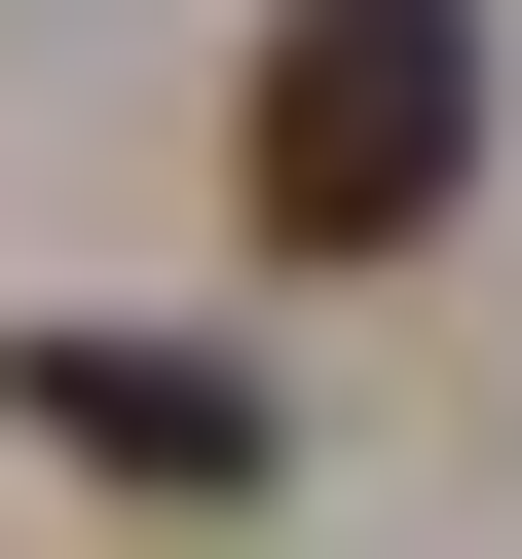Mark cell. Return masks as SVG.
Here are the masks:
<instances>
[{
    "label": "cell",
    "instance_id": "cell-1",
    "mask_svg": "<svg viewBox=\"0 0 522 559\" xmlns=\"http://www.w3.org/2000/svg\"><path fill=\"white\" fill-rule=\"evenodd\" d=\"M448 187H485V0H299V38L224 75V224L299 261V299H336V261H411Z\"/></svg>",
    "mask_w": 522,
    "mask_h": 559
},
{
    "label": "cell",
    "instance_id": "cell-2",
    "mask_svg": "<svg viewBox=\"0 0 522 559\" xmlns=\"http://www.w3.org/2000/svg\"><path fill=\"white\" fill-rule=\"evenodd\" d=\"M0 411L75 485H261V373H187V336H0Z\"/></svg>",
    "mask_w": 522,
    "mask_h": 559
}]
</instances>
